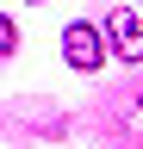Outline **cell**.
Segmentation results:
<instances>
[{
	"instance_id": "cell-3",
	"label": "cell",
	"mask_w": 143,
	"mask_h": 149,
	"mask_svg": "<svg viewBox=\"0 0 143 149\" xmlns=\"http://www.w3.org/2000/svg\"><path fill=\"white\" fill-rule=\"evenodd\" d=\"M131 130H137V137H143V106H137V112H131Z\"/></svg>"
},
{
	"instance_id": "cell-1",
	"label": "cell",
	"mask_w": 143,
	"mask_h": 149,
	"mask_svg": "<svg viewBox=\"0 0 143 149\" xmlns=\"http://www.w3.org/2000/svg\"><path fill=\"white\" fill-rule=\"evenodd\" d=\"M62 56H68V68L93 74V68H100V56H106V44H100V31L87 25V19H75V25L62 31Z\"/></svg>"
},
{
	"instance_id": "cell-2",
	"label": "cell",
	"mask_w": 143,
	"mask_h": 149,
	"mask_svg": "<svg viewBox=\"0 0 143 149\" xmlns=\"http://www.w3.org/2000/svg\"><path fill=\"white\" fill-rule=\"evenodd\" d=\"M112 50L124 62H143V19L137 13H112Z\"/></svg>"
}]
</instances>
